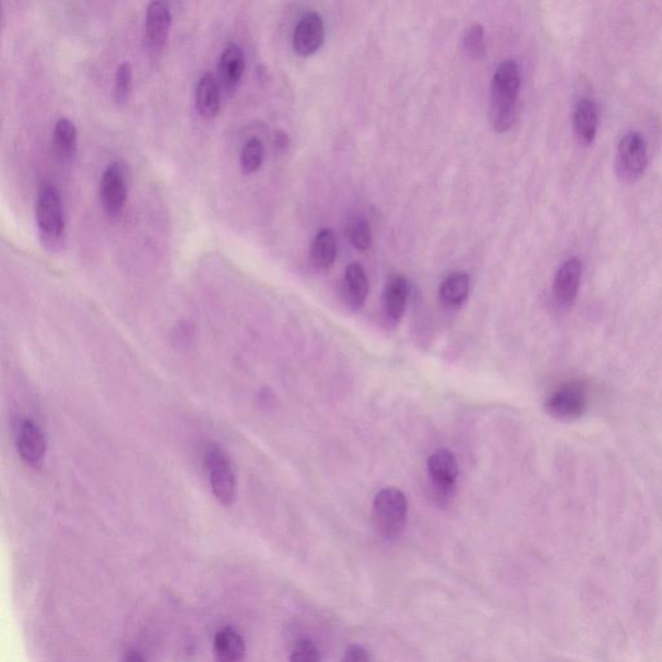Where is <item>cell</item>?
<instances>
[{
  "label": "cell",
  "mask_w": 662,
  "mask_h": 662,
  "mask_svg": "<svg viewBox=\"0 0 662 662\" xmlns=\"http://www.w3.org/2000/svg\"><path fill=\"white\" fill-rule=\"evenodd\" d=\"M574 133L582 145H590L595 140L598 129V109L591 98H582L577 104L573 115Z\"/></svg>",
  "instance_id": "obj_14"
},
{
  "label": "cell",
  "mask_w": 662,
  "mask_h": 662,
  "mask_svg": "<svg viewBox=\"0 0 662 662\" xmlns=\"http://www.w3.org/2000/svg\"><path fill=\"white\" fill-rule=\"evenodd\" d=\"M463 52L469 59H484L487 55V45L483 25L473 24L467 29L463 38Z\"/></svg>",
  "instance_id": "obj_23"
},
{
  "label": "cell",
  "mask_w": 662,
  "mask_h": 662,
  "mask_svg": "<svg viewBox=\"0 0 662 662\" xmlns=\"http://www.w3.org/2000/svg\"><path fill=\"white\" fill-rule=\"evenodd\" d=\"M409 284L406 278L394 277L387 284L385 292V313L386 318L392 324H397L405 312L406 301H408Z\"/></svg>",
  "instance_id": "obj_20"
},
{
  "label": "cell",
  "mask_w": 662,
  "mask_h": 662,
  "mask_svg": "<svg viewBox=\"0 0 662 662\" xmlns=\"http://www.w3.org/2000/svg\"><path fill=\"white\" fill-rule=\"evenodd\" d=\"M275 144L276 147H277V149H286L287 145H289V138H287V135L284 131H277V133H276L275 136Z\"/></svg>",
  "instance_id": "obj_28"
},
{
  "label": "cell",
  "mask_w": 662,
  "mask_h": 662,
  "mask_svg": "<svg viewBox=\"0 0 662 662\" xmlns=\"http://www.w3.org/2000/svg\"><path fill=\"white\" fill-rule=\"evenodd\" d=\"M344 295L351 307L364 306L369 294V281L361 264L352 263L347 267L344 275Z\"/></svg>",
  "instance_id": "obj_16"
},
{
  "label": "cell",
  "mask_w": 662,
  "mask_h": 662,
  "mask_svg": "<svg viewBox=\"0 0 662 662\" xmlns=\"http://www.w3.org/2000/svg\"><path fill=\"white\" fill-rule=\"evenodd\" d=\"M214 652L217 660L241 661L245 658L246 644L243 638L231 627L219 630L214 639Z\"/></svg>",
  "instance_id": "obj_18"
},
{
  "label": "cell",
  "mask_w": 662,
  "mask_h": 662,
  "mask_svg": "<svg viewBox=\"0 0 662 662\" xmlns=\"http://www.w3.org/2000/svg\"><path fill=\"white\" fill-rule=\"evenodd\" d=\"M54 145L57 156L63 161H72L78 149L77 127L68 118L57 121L54 130Z\"/></svg>",
  "instance_id": "obj_21"
},
{
  "label": "cell",
  "mask_w": 662,
  "mask_h": 662,
  "mask_svg": "<svg viewBox=\"0 0 662 662\" xmlns=\"http://www.w3.org/2000/svg\"><path fill=\"white\" fill-rule=\"evenodd\" d=\"M377 528L387 539L400 536L405 528L408 502L402 490L385 488L377 493L373 502Z\"/></svg>",
  "instance_id": "obj_3"
},
{
  "label": "cell",
  "mask_w": 662,
  "mask_h": 662,
  "mask_svg": "<svg viewBox=\"0 0 662 662\" xmlns=\"http://www.w3.org/2000/svg\"><path fill=\"white\" fill-rule=\"evenodd\" d=\"M588 408L585 391L577 385H567L548 396L546 411L560 420H574L582 417Z\"/></svg>",
  "instance_id": "obj_7"
},
{
  "label": "cell",
  "mask_w": 662,
  "mask_h": 662,
  "mask_svg": "<svg viewBox=\"0 0 662 662\" xmlns=\"http://www.w3.org/2000/svg\"><path fill=\"white\" fill-rule=\"evenodd\" d=\"M347 236L351 243L360 251H367L370 249L373 237H371V229L369 222L364 217H355L348 225Z\"/></svg>",
  "instance_id": "obj_24"
},
{
  "label": "cell",
  "mask_w": 662,
  "mask_h": 662,
  "mask_svg": "<svg viewBox=\"0 0 662 662\" xmlns=\"http://www.w3.org/2000/svg\"><path fill=\"white\" fill-rule=\"evenodd\" d=\"M290 660L298 662H316L321 660L318 647L310 639L299 641L293 650Z\"/></svg>",
  "instance_id": "obj_26"
},
{
  "label": "cell",
  "mask_w": 662,
  "mask_h": 662,
  "mask_svg": "<svg viewBox=\"0 0 662 662\" xmlns=\"http://www.w3.org/2000/svg\"><path fill=\"white\" fill-rule=\"evenodd\" d=\"M264 147L259 139H250L241 150V170L245 175L257 173L263 165Z\"/></svg>",
  "instance_id": "obj_22"
},
{
  "label": "cell",
  "mask_w": 662,
  "mask_h": 662,
  "mask_svg": "<svg viewBox=\"0 0 662 662\" xmlns=\"http://www.w3.org/2000/svg\"><path fill=\"white\" fill-rule=\"evenodd\" d=\"M521 69L513 60L499 64L490 87L489 115L496 132H507L518 117V96L521 91Z\"/></svg>",
  "instance_id": "obj_1"
},
{
  "label": "cell",
  "mask_w": 662,
  "mask_h": 662,
  "mask_svg": "<svg viewBox=\"0 0 662 662\" xmlns=\"http://www.w3.org/2000/svg\"><path fill=\"white\" fill-rule=\"evenodd\" d=\"M649 165L646 141L635 131L627 132L618 142L615 154V173L624 182H635L643 176Z\"/></svg>",
  "instance_id": "obj_4"
},
{
  "label": "cell",
  "mask_w": 662,
  "mask_h": 662,
  "mask_svg": "<svg viewBox=\"0 0 662 662\" xmlns=\"http://www.w3.org/2000/svg\"><path fill=\"white\" fill-rule=\"evenodd\" d=\"M171 26H173V16L170 8L161 0H154L150 3L147 11V22H145V47L148 51H162L168 36H170Z\"/></svg>",
  "instance_id": "obj_8"
},
{
  "label": "cell",
  "mask_w": 662,
  "mask_h": 662,
  "mask_svg": "<svg viewBox=\"0 0 662 662\" xmlns=\"http://www.w3.org/2000/svg\"><path fill=\"white\" fill-rule=\"evenodd\" d=\"M17 450H19L20 458L29 467L40 466L45 460L47 441L33 420H26L22 423L19 440H17Z\"/></svg>",
  "instance_id": "obj_12"
},
{
  "label": "cell",
  "mask_w": 662,
  "mask_h": 662,
  "mask_svg": "<svg viewBox=\"0 0 662 662\" xmlns=\"http://www.w3.org/2000/svg\"><path fill=\"white\" fill-rule=\"evenodd\" d=\"M36 217L42 242L51 250L59 248L65 236V214L59 191L51 185L38 193Z\"/></svg>",
  "instance_id": "obj_2"
},
{
  "label": "cell",
  "mask_w": 662,
  "mask_h": 662,
  "mask_svg": "<svg viewBox=\"0 0 662 662\" xmlns=\"http://www.w3.org/2000/svg\"><path fill=\"white\" fill-rule=\"evenodd\" d=\"M246 69L245 54L237 45H229L219 61V74L225 89H232L242 80Z\"/></svg>",
  "instance_id": "obj_15"
},
{
  "label": "cell",
  "mask_w": 662,
  "mask_h": 662,
  "mask_svg": "<svg viewBox=\"0 0 662 662\" xmlns=\"http://www.w3.org/2000/svg\"><path fill=\"white\" fill-rule=\"evenodd\" d=\"M325 42V26L321 16L308 13L299 20L293 34V48L301 57L312 56Z\"/></svg>",
  "instance_id": "obj_9"
},
{
  "label": "cell",
  "mask_w": 662,
  "mask_h": 662,
  "mask_svg": "<svg viewBox=\"0 0 662 662\" xmlns=\"http://www.w3.org/2000/svg\"><path fill=\"white\" fill-rule=\"evenodd\" d=\"M100 199L104 211L109 216L121 215L127 201V179L118 162L107 166L101 176Z\"/></svg>",
  "instance_id": "obj_6"
},
{
  "label": "cell",
  "mask_w": 662,
  "mask_h": 662,
  "mask_svg": "<svg viewBox=\"0 0 662 662\" xmlns=\"http://www.w3.org/2000/svg\"><path fill=\"white\" fill-rule=\"evenodd\" d=\"M470 293V277L467 273L455 272L448 276L441 284L438 298L441 304L448 310L460 308L466 301Z\"/></svg>",
  "instance_id": "obj_17"
},
{
  "label": "cell",
  "mask_w": 662,
  "mask_h": 662,
  "mask_svg": "<svg viewBox=\"0 0 662 662\" xmlns=\"http://www.w3.org/2000/svg\"><path fill=\"white\" fill-rule=\"evenodd\" d=\"M196 107L205 119L216 117L220 110L219 84L213 74H205L196 89Z\"/></svg>",
  "instance_id": "obj_19"
},
{
  "label": "cell",
  "mask_w": 662,
  "mask_h": 662,
  "mask_svg": "<svg viewBox=\"0 0 662 662\" xmlns=\"http://www.w3.org/2000/svg\"><path fill=\"white\" fill-rule=\"evenodd\" d=\"M205 461L215 498L225 506H231L236 499L237 490L236 473L231 460L225 450L213 446L206 453Z\"/></svg>",
  "instance_id": "obj_5"
},
{
  "label": "cell",
  "mask_w": 662,
  "mask_h": 662,
  "mask_svg": "<svg viewBox=\"0 0 662 662\" xmlns=\"http://www.w3.org/2000/svg\"><path fill=\"white\" fill-rule=\"evenodd\" d=\"M581 277H582V263L577 258H571L557 269L554 280V299L562 308H571L576 301L579 294Z\"/></svg>",
  "instance_id": "obj_10"
},
{
  "label": "cell",
  "mask_w": 662,
  "mask_h": 662,
  "mask_svg": "<svg viewBox=\"0 0 662 662\" xmlns=\"http://www.w3.org/2000/svg\"><path fill=\"white\" fill-rule=\"evenodd\" d=\"M335 233L329 228L321 229L310 245V261L316 271L329 272L336 259Z\"/></svg>",
  "instance_id": "obj_13"
},
{
  "label": "cell",
  "mask_w": 662,
  "mask_h": 662,
  "mask_svg": "<svg viewBox=\"0 0 662 662\" xmlns=\"http://www.w3.org/2000/svg\"><path fill=\"white\" fill-rule=\"evenodd\" d=\"M370 656L368 655L367 649H362L361 646H351L350 649L345 650L344 658L342 661H369Z\"/></svg>",
  "instance_id": "obj_27"
},
{
  "label": "cell",
  "mask_w": 662,
  "mask_h": 662,
  "mask_svg": "<svg viewBox=\"0 0 662 662\" xmlns=\"http://www.w3.org/2000/svg\"><path fill=\"white\" fill-rule=\"evenodd\" d=\"M132 91V68L129 63L121 64L115 74V91L113 98L118 106H124L129 101Z\"/></svg>",
  "instance_id": "obj_25"
},
{
  "label": "cell",
  "mask_w": 662,
  "mask_h": 662,
  "mask_svg": "<svg viewBox=\"0 0 662 662\" xmlns=\"http://www.w3.org/2000/svg\"><path fill=\"white\" fill-rule=\"evenodd\" d=\"M427 469L438 495H452L460 472L454 454L446 449L437 450L429 457Z\"/></svg>",
  "instance_id": "obj_11"
}]
</instances>
